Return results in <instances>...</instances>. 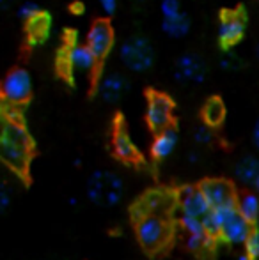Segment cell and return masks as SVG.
<instances>
[{
	"mask_svg": "<svg viewBox=\"0 0 259 260\" xmlns=\"http://www.w3.org/2000/svg\"><path fill=\"white\" fill-rule=\"evenodd\" d=\"M174 122V101L167 94L151 90L146 103V124L153 133L170 127Z\"/></svg>",
	"mask_w": 259,
	"mask_h": 260,
	"instance_id": "cell-8",
	"label": "cell"
},
{
	"mask_svg": "<svg viewBox=\"0 0 259 260\" xmlns=\"http://www.w3.org/2000/svg\"><path fill=\"white\" fill-rule=\"evenodd\" d=\"M176 209L178 223H180L185 236L215 239L206 225L211 206L208 204L206 197L203 195L199 186H185V188H181L176 197Z\"/></svg>",
	"mask_w": 259,
	"mask_h": 260,
	"instance_id": "cell-1",
	"label": "cell"
},
{
	"mask_svg": "<svg viewBox=\"0 0 259 260\" xmlns=\"http://www.w3.org/2000/svg\"><path fill=\"white\" fill-rule=\"evenodd\" d=\"M247 30V20L242 11H225L217 27V43L222 52L235 50Z\"/></svg>",
	"mask_w": 259,
	"mask_h": 260,
	"instance_id": "cell-9",
	"label": "cell"
},
{
	"mask_svg": "<svg viewBox=\"0 0 259 260\" xmlns=\"http://www.w3.org/2000/svg\"><path fill=\"white\" fill-rule=\"evenodd\" d=\"M100 66L98 57L91 52V48L85 43H69L63 50L59 68H64V73L71 75H93L96 68Z\"/></svg>",
	"mask_w": 259,
	"mask_h": 260,
	"instance_id": "cell-7",
	"label": "cell"
},
{
	"mask_svg": "<svg viewBox=\"0 0 259 260\" xmlns=\"http://www.w3.org/2000/svg\"><path fill=\"white\" fill-rule=\"evenodd\" d=\"M31 140L28 135L16 124H7L0 129V161L16 172H21L28 163Z\"/></svg>",
	"mask_w": 259,
	"mask_h": 260,
	"instance_id": "cell-4",
	"label": "cell"
},
{
	"mask_svg": "<svg viewBox=\"0 0 259 260\" xmlns=\"http://www.w3.org/2000/svg\"><path fill=\"white\" fill-rule=\"evenodd\" d=\"M250 189H254V191H256V193H259V174H257L256 181L252 182V186H250Z\"/></svg>",
	"mask_w": 259,
	"mask_h": 260,
	"instance_id": "cell-33",
	"label": "cell"
},
{
	"mask_svg": "<svg viewBox=\"0 0 259 260\" xmlns=\"http://www.w3.org/2000/svg\"><path fill=\"white\" fill-rule=\"evenodd\" d=\"M225 119V106L224 101L218 96H211L206 100L203 106V122L211 127H218Z\"/></svg>",
	"mask_w": 259,
	"mask_h": 260,
	"instance_id": "cell-21",
	"label": "cell"
},
{
	"mask_svg": "<svg viewBox=\"0 0 259 260\" xmlns=\"http://www.w3.org/2000/svg\"><path fill=\"white\" fill-rule=\"evenodd\" d=\"M100 2V7L107 16H114L116 11L119 7V0H98Z\"/></svg>",
	"mask_w": 259,
	"mask_h": 260,
	"instance_id": "cell-29",
	"label": "cell"
},
{
	"mask_svg": "<svg viewBox=\"0 0 259 260\" xmlns=\"http://www.w3.org/2000/svg\"><path fill=\"white\" fill-rule=\"evenodd\" d=\"M243 251L252 260H259V229H252L250 236L243 244Z\"/></svg>",
	"mask_w": 259,
	"mask_h": 260,
	"instance_id": "cell-26",
	"label": "cell"
},
{
	"mask_svg": "<svg viewBox=\"0 0 259 260\" xmlns=\"http://www.w3.org/2000/svg\"><path fill=\"white\" fill-rule=\"evenodd\" d=\"M133 2H148V0H133Z\"/></svg>",
	"mask_w": 259,
	"mask_h": 260,
	"instance_id": "cell-35",
	"label": "cell"
},
{
	"mask_svg": "<svg viewBox=\"0 0 259 260\" xmlns=\"http://www.w3.org/2000/svg\"><path fill=\"white\" fill-rule=\"evenodd\" d=\"M11 202H13V191L7 184H0V214H4L9 209Z\"/></svg>",
	"mask_w": 259,
	"mask_h": 260,
	"instance_id": "cell-28",
	"label": "cell"
},
{
	"mask_svg": "<svg viewBox=\"0 0 259 260\" xmlns=\"http://www.w3.org/2000/svg\"><path fill=\"white\" fill-rule=\"evenodd\" d=\"M130 90V80L121 71H108L98 82V96L108 105H116Z\"/></svg>",
	"mask_w": 259,
	"mask_h": 260,
	"instance_id": "cell-13",
	"label": "cell"
},
{
	"mask_svg": "<svg viewBox=\"0 0 259 260\" xmlns=\"http://www.w3.org/2000/svg\"><path fill=\"white\" fill-rule=\"evenodd\" d=\"M50 27H52V18L45 9H41L34 18L25 21V34H27V41L31 46H38L48 39Z\"/></svg>",
	"mask_w": 259,
	"mask_h": 260,
	"instance_id": "cell-16",
	"label": "cell"
},
{
	"mask_svg": "<svg viewBox=\"0 0 259 260\" xmlns=\"http://www.w3.org/2000/svg\"><path fill=\"white\" fill-rule=\"evenodd\" d=\"M199 188L211 207L236 204L238 193H236L233 182H229L227 179H206V181L200 182Z\"/></svg>",
	"mask_w": 259,
	"mask_h": 260,
	"instance_id": "cell-12",
	"label": "cell"
},
{
	"mask_svg": "<svg viewBox=\"0 0 259 260\" xmlns=\"http://www.w3.org/2000/svg\"><path fill=\"white\" fill-rule=\"evenodd\" d=\"M135 237L148 253H160L165 250L172 237L169 216L155 212H138L135 216Z\"/></svg>",
	"mask_w": 259,
	"mask_h": 260,
	"instance_id": "cell-3",
	"label": "cell"
},
{
	"mask_svg": "<svg viewBox=\"0 0 259 260\" xmlns=\"http://www.w3.org/2000/svg\"><path fill=\"white\" fill-rule=\"evenodd\" d=\"M181 11H183L181 0H162L160 2V14H162V18L172 16V14H178Z\"/></svg>",
	"mask_w": 259,
	"mask_h": 260,
	"instance_id": "cell-27",
	"label": "cell"
},
{
	"mask_svg": "<svg viewBox=\"0 0 259 260\" xmlns=\"http://www.w3.org/2000/svg\"><path fill=\"white\" fill-rule=\"evenodd\" d=\"M34 82L25 68H13L0 82V98L7 105H25L32 96Z\"/></svg>",
	"mask_w": 259,
	"mask_h": 260,
	"instance_id": "cell-6",
	"label": "cell"
},
{
	"mask_svg": "<svg viewBox=\"0 0 259 260\" xmlns=\"http://www.w3.org/2000/svg\"><path fill=\"white\" fill-rule=\"evenodd\" d=\"M39 11H41V7H39L38 4L32 2V0H27V2H21L20 6L16 7V16L25 23V21H28L31 18H34Z\"/></svg>",
	"mask_w": 259,
	"mask_h": 260,
	"instance_id": "cell-25",
	"label": "cell"
},
{
	"mask_svg": "<svg viewBox=\"0 0 259 260\" xmlns=\"http://www.w3.org/2000/svg\"><path fill=\"white\" fill-rule=\"evenodd\" d=\"M252 144H254V147H256V151L259 152V117L252 126Z\"/></svg>",
	"mask_w": 259,
	"mask_h": 260,
	"instance_id": "cell-30",
	"label": "cell"
},
{
	"mask_svg": "<svg viewBox=\"0 0 259 260\" xmlns=\"http://www.w3.org/2000/svg\"><path fill=\"white\" fill-rule=\"evenodd\" d=\"M218 68L222 71H238L242 68V58L235 53V50H227V52H222V57L218 58Z\"/></svg>",
	"mask_w": 259,
	"mask_h": 260,
	"instance_id": "cell-22",
	"label": "cell"
},
{
	"mask_svg": "<svg viewBox=\"0 0 259 260\" xmlns=\"http://www.w3.org/2000/svg\"><path fill=\"white\" fill-rule=\"evenodd\" d=\"M188 161H190V163H197V161H199V152L192 151L190 154H188Z\"/></svg>",
	"mask_w": 259,
	"mask_h": 260,
	"instance_id": "cell-32",
	"label": "cell"
},
{
	"mask_svg": "<svg viewBox=\"0 0 259 260\" xmlns=\"http://www.w3.org/2000/svg\"><path fill=\"white\" fill-rule=\"evenodd\" d=\"M217 260H252V258L243 251V248L227 246V244H224V248L218 251Z\"/></svg>",
	"mask_w": 259,
	"mask_h": 260,
	"instance_id": "cell-24",
	"label": "cell"
},
{
	"mask_svg": "<svg viewBox=\"0 0 259 260\" xmlns=\"http://www.w3.org/2000/svg\"><path fill=\"white\" fill-rule=\"evenodd\" d=\"M192 138H194V144L199 145V147H206V145H210L211 142H213L215 135H213V127L208 126V124H200V126H197L194 129V133H192Z\"/></svg>",
	"mask_w": 259,
	"mask_h": 260,
	"instance_id": "cell-23",
	"label": "cell"
},
{
	"mask_svg": "<svg viewBox=\"0 0 259 260\" xmlns=\"http://www.w3.org/2000/svg\"><path fill=\"white\" fill-rule=\"evenodd\" d=\"M85 45L91 52L98 57V60L103 62L112 53L116 46V32L108 20H96L89 27L85 36Z\"/></svg>",
	"mask_w": 259,
	"mask_h": 260,
	"instance_id": "cell-11",
	"label": "cell"
},
{
	"mask_svg": "<svg viewBox=\"0 0 259 260\" xmlns=\"http://www.w3.org/2000/svg\"><path fill=\"white\" fill-rule=\"evenodd\" d=\"M235 179L240 184L250 188L259 174V157L257 156H243L235 165Z\"/></svg>",
	"mask_w": 259,
	"mask_h": 260,
	"instance_id": "cell-19",
	"label": "cell"
},
{
	"mask_svg": "<svg viewBox=\"0 0 259 260\" xmlns=\"http://www.w3.org/2000/svg\"><path fill=\"white\" fill-rule=\"evenodd\" d=\"M176 206V200L170 199L165 191H149L144 199L138 202L137 214L138 212H155V214L169 216L170 209Z\"/></svg>",
	"mask_w": 259,
	"mask_h": 260,
	"instance_id": "cell-17",
	"label": "cell"
},
{
	"mask_svg": "<svg viewBox=\"0 0 259 260\" xmlns=\"http://www.w3.org/2000/svg\"><path fill=\"white\" fill-rule=\"evenodd\" d=\"M254 53H256V58H257V62H259V41H257L256 48H254Z\"/></svg>",
	"mask_w": 259,
	"mask_h": 260,
	"instance_id": "cell-34",
	"label": "cell"
},
{
	"mask_svg": "<svg viewBox=\"0 0 259 260\" xmlns=\"http://www.w3.org/2000/svg\"><path fill=\"white\" fill-rule=\"evenodd\" d=\"M118 57L131 73H148L156 62L155 46L142 34H133L123 39L118 48Z\"/></svg>",
	"mask_w": 259,
	"mask_h": 260,
	"instance_id": "cell-5",
	"label": "cell"
},
{
	"mask_svg": "<svg viewBox=\"0 0 259 260\" xmlns=\"http://www.w3.org/2000/svg\"><path fill=\"white\" fill-rule=\"evenodd\" d=\"M160 28H162L163 34L169 36V38L181 39V38H185V36H188V32H190L192 20L187 11H181V13L172 14V16L162 18Z\"/></svg>",
	"mask_w": 259,
	"mask_h": 260,
	"instance_id": "cell-18",
	"label": "cell"
},
{
	"mask_svg": "<svg viewBox=\"0 0 259 260\" xmlns=\"http://www.w3.org/2000/svg\"><path fill=\"white\" fill-rule=\"evenodd\" d=\"M180 144V135L174 129V126L165 127V129L155 133L149 145V154L155 161H165L167 157H170L174 154V151L178 149Z\"/></svg>",
	"mask_w": 259,
	"mask_h": 260,
	"instance_id": "cell-15",
	"label": "cell"
},
{
	"mask_svg": "<svg viewBox=\"0 0 259 260\" xmlns=\"http://www.w3.org/2000/svg\"><path fill=\"white\" fill-rule=\"evenodd\" d=\"M174 80L181 85H199L208 76V64L195 52L181 53L174 62Z\"/></svg>",
	"mask_w": 259,
	"mask_h": 260,
	"instance_id": "cell-10",
	"label": "cell"
},
{
	"mask_svg": "<svg viewBox=\"0 0 259 260\" xmlns=\"http://www.w3.org/2000/svg\"><path fill=\"white\" fill-rule=\"evenodd\" d=\"M236 209L249 223L256 225L259 221V193L254 189L236 197Z\"/></svg>",
	"mask_w": 259,
	"mask_h": 260,
	"instance_id": "cell-20",
	"label": "cell"
},
{
	"mask_svg": "<svg viewBox=\"0 0 259 260\" xmlns=\"http://www.w3.org/2000/svg\"><path fill=\"white\" fill-rule=\"evenodd\" d=\"M85 197L93 206L101 209L118 207L125 197V182L121 175L107 168L91 172L85 182Z\"/></svg>",
	"mask_w": 259,
	"mask_h": 260,
	"instance_id": "cell-2",
	"label": "cell"
},
{
	"mask_svg": "<svg viewBox=\"0 0 259 260\" xmlns=\"http://www.w3.org/2000/svg\"><path fill=\"white\" fill-rule=\"evenodd\" d=\"M112 152L119 161L125 163H137L140 161V152H138L137 145H135L133 138L130 137L128 129L123 122H118L114 127V135H112Z\"/></svg>",
	"mask_w": 259,
	"mask_h": 260,
	"instance_id": "cell-14",
	"label": "cell"
},
{
	"mask_svg": "<svg viewBox=\"0 0 259 260\" xmlns=\"http://www.w3.org/2000/svg\"><path fill=\"white\" fill-rule=\"evenodd\" d=\"M14 2H16V0H0V11L11 9V7L14 6Z\"/></svg>",
	"mask_w": 259,
	"mask_h": 260,
	"instance_id": "cell-31",
	"label": "cell"
}]
</instances>
